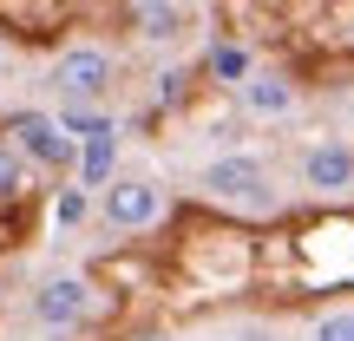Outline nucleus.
<instances>
[{
  "label": "nucleus",
  "instance_id": "obj_5",
  "mask_svg": "<svg viewBox=\"0 0 354 341\" xmlns=\"http://www.w3.org/2000/svg\"><path fill=\"white\" fill-rule=\"evenodd\" d=\"M7 138L20 145L26 158H39V165H66V151H73V145H66V125L59 118H39V112H20L7 125Z\"/></svg>",
  "mask_w": 354,
  "mask_h": 341
},
{
  "label": "nucleus",
  "instance_id": "obj_12",
  "mask_svg": "<svg viewBox=\"0 0 354 341\" xmlns=\"http://www.w3.org/2000/svg\"><path fill=\"white\" fill-rule=\"evenodd\" d=\"M216 73H223V79H243V73H250V59H243L236 46H223V53H216Z\"/></svg>",
  "mask_w": 354,
  "mask_h": 341
},
{
  "label": "nucleus",
  "instance_id": "obj_11",
  "mask_svg": "<svg viewBox=\"0 0 354 341\" xmlns=\"http://www.w3.org/2000/svg\"><path fill=\"white\" fill-rule=\"evenodd\" d=\"M105 171H112V138H92L86 145V184H105Z\"/></svg>",
  "mask_w": 354,
  "mask_h": 341
},
{
  "label": "nucleus",
  "instance_id": "obj_7",
  "mask_svg": "<svg viewBox=\"0 0 354 341\" xmlns=\"http://www.w3.org/2000/svg\"><path fill=\"white\" fill-rule=\"evenodd\" d=\"M243 105H250V112H263V118H282V112L295 105V86H289V79L256 73V79H243Z\"/></svg>",
  "mask_w": 354,
  "mask_h": 341
},
{
  "label": "nucleus",
  "instance_id": "obj_3",
  "mask_svg": "<svg viewBox=\"0 0 354 341\" xmlns=\"http://www.w3.org/2000/svg\"><path fill=\"white\" fill-rule=\"evenodd\" d=\"M33 315H39V329H79V322L92 315V282H79V276L39 282L33 289Z\"/></svg>",
  "mask_w": 354,
  "mask_h": 341
},
{
  "label": "nucleus",
  "instance_id": "obj_13",
  "mask_svg": "<svg viewBox=\"0 0 354 341\" xmlns=\"http://www.w3.org/2000/svg\"><path fill=\"white\" fill-rule=\"evenodd\" d=\"M0 66H7V46H0Z\"/></svg>",
  "mask_w": 354,
  "mask_h": 341
},
{
  "label": "nucleus",
  "instance_id": "obj_10",
  "mask_svg": "<svg viewBox=\"0 0 354 341\" xmlns=\"http://www.w3.org/2000/svg\"><path fill=\"white\" fill-rule=\"evenodd\" d=\"M315 341H354V308H335V315L315 322Z\"/></svg>",
  "mask_w": 354,
  "mask_h": 341
},
{
  "label": "nucleus",
  "instance_id": "obj_8",
  "mask_svg": "<svg viewBox=\"0 0 354 341\" xmlns=\"http://www.w3.org/2000/svg\"><path fill=\"white\" fill-rule=\"evenodd\" d=\"M177 33H184L177 0H138V39H177Z\"/></svg>",
  "mask_w": 354,
  "mask_h": 341
},
{
  "label": "nucleus",
  "instance_id": "obj_6",
  "mask_svg": "<svg viewBox=\"0 0 354 341\" xmlns=\"http://www.w3.org/2000/svg\"><path fill=\"white\" fill-rule=\"evenodd\" d=\"M302 184H315V190H348V184H354V151H342V145H315V151L302 158Z\"/></svg>",
  "mask_w": 354,
  "mask_h": 341
},
{
  "label": "nucleus",
  "instance_id": "obj_4",
  "mask_svg": "<svg viewBox=\"0 0 354 341\" xmlns=\"http://www.w3.org/2000/svg\"><path fill=\"white\" fill-rule=\"evenodd\" d=\"M158 216H165V190H158L151 177H125V184L105 190V223L145 230V223H158Z\"/></svg>",
  "mask_w": 354,
  "mask_h": 341
},
{
  "label": "nucleus",
  "instance_id": "obj_9",
  "mask_svg": "<svg viewBox=\"0 0 354 341\" xmlns=\"http://www.w3.org/2000/svg\"><path fill=\"white\" fill-rule=\"evenodd\" d=\"M20 177H26V151H20L13 138H0V190L13 197V190H20Z\"/></svg>",
  "mask_w": 354,
  "mask_h": 341
},
{
  "label": "nucleus",
  "instance_id": "obj_2",
  "mask_svg": "<svg viewBox=\"0 0 354 341\" xmlns=\"http://www.w3.org/2000/svg\"><path fill=\"white\" fill-rule=\"evenodd\" d=\"M53 86H59V99H73V105H99L105 92H112V53H99V46H73V53H59V66H53Z\"/></svg>",
  "mask_w": 354,
  "mask_h": 341
},
{
  "label": "nucleus",
  "instance_id": "obj_1",
  "mask_svg": "<svg viewBox=\"0 0 354 341\" xmlns=\"http://www.w3.org/2000/svg\"><path fill=\"white\" fill-rule=\"evenodd\" d=\"M203 184H210V197H223V203H243V210H269V203H276V190H269V171H263V158H250V151H230V158H216V165L203 171Z\"/></svg>",
  "mask_w": 354,
  "mask_h": 341
}]
</instances>
